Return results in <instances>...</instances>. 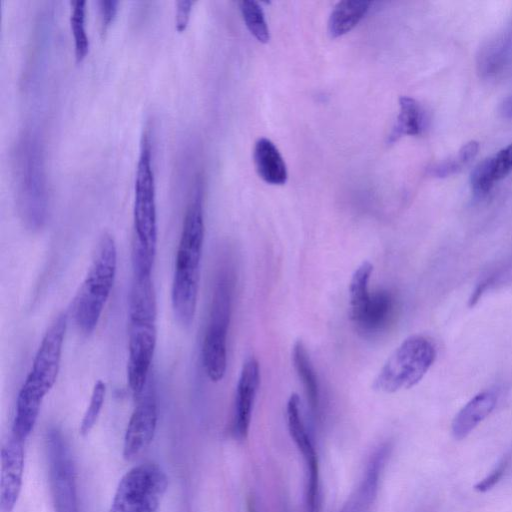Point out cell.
<instances>
[{
    "label": "cell",
    "mask_w": 512,
    "mask_h": 512,
    "mask_svg": "<svg viewBox=\"0 0 512 512\" xmlns=\"http://www.w3.org/2000/svg\"><path fill=\"white\" fill-rule=\"evenodd\" d=\"M197 181L186 207L175 258L171 303L177 321L189 326L196 312L205 225L203 189Z\"/></svg>",
    "instance_id": "6da1fadb"
},
{
    "label": "cell",
    "mask_w": 512,
    "mask_h": 512,
    "mask_svg": "<svg viewBox=\"0 0 512 512\" xmlns=\"http://www.w3.org/2000/svg\"><path fill=\"white\" fill-rule=\"evenodd\" d=\"M128 313L127 381L138 398L151 376L157 342V302L152 277L133 278Z\"/></svg>",
    "instance_id": "7a4b0ae2"
},
{
    "label": "cell",
    "mask_w": 512,
    "mask_h": 512,
    "mask_svg": "<svg viewBox=\"0 0 512 512\" xmlns=\"http://www.w3.org/2000/svg\"><path fill=\"white\" fill-rule=\"evenodd\" d=\"M155 178L149 135L144 132L135 176L133 274L151 275L157 249Z\"/></svg>",
    "instance_id": "3957f363"
},
{
    "label": "cell",
    "mask_w": 512,
    "mask_h": 512,
    "mask_svg": "<svg viewBox=\"0 0 512 512\" xmlns=\"http://www.w3.org/2000/svg\"><path fill=\"white\" fill-rule=\"evenodd\" d=\"M116 269V244L110 234L104 233L72 304L74 322L82 333L90 334L96 328L111 294Z\"/></svg>",
    "instance_id": "277c9868"
},
{
    "label": "cell",
    "mask_w": 512,
    "mask_h": 512,
    "mask_svg": "<svg viewBox=\"0 0 512 512\" xmlns=\"http://www.w3.org/2000/svg\"><path fill=\"white\" fill-rule=\"evenodd\" d=\"M18 210L25 226L40 229L47 217V191L41 145L30 131L23 134L14 151Z\"/></svg>",
    "instance_id": "5b68a950"
},
{
    "label": "cell",
    "mask_w": 512,
    "mask_h": 512,
    "mask_svg": "<svg viewBox=\"0 0 512 512\" xmlns=\"http://www.w3.org/2000/svg\"><path fill=\"white\" fill-rule=\"evenodd\" d=\"M228 267L216 276L207 327L202 342V364L207 377L218 382L227 368V335L232 312L233 278Z\"/></svg>",
    "instance_id": "8992f818"
},
{
    "label": "cell",
    "mask_w": 512,
    "mask_h": 512,
    "mask_svg": "<svg viewBox=\"0 0 512 512\" xmlns=\"http://www.w3.org/2000/svg\"><path fill=\"white\" fill-rule=\"evenodd\" d=\"M436 347L423 335L406 338L388 357L373 382L385 393L409 389L421 381L436 359Z\"/></svg>",
    "instance_id": "52a82bcc"
},
{
    "label": "cell",
    "mask_w": 512,
    "mask_h": 512,
    "mask_svg": "<svg viewBox=\"0 0 512 512\" xmlns=\"http://www.w3.org/2000/svg\"><path fill=\"white\" fill-rule=\"evenodd\" d=\"M167 485L157 464L134 466L120 479L109 512H160Z\"/></svg>",
    "instance_id": "ba28073f"
},
{
    "label": "cell",
    "mask_w": 512,
    "mask_h": 512,
    "mask_svg": "<svg viewBox=\"0 0 512 512\" xmlns=\"http://www.w3.org/2000/svg\"><path fill=\"white\" fill-rule=\"evenodd\" d=\"M66 328L67 316L61 313L45 332L19 396L42 404L58 376Z\"/></svg>",
    "instance_id": "9c48e42d"
},
{
    "label": "cell",
    "mask_w": 512,
    "mask_h": 512,
    "mask_svg": "<svg viewBox=\"0 0 512 512\" xmlns=\"http://www.w3.org/2000/svg\"><path fill=\"white\" fill-rule=\"evenodd\" d=\"M46 452L54 512H79L73 458L63 434L56 428L47 432Z\"/></svg>",
    "instance_id": "30bf717a"
},
{
    "label": "cell",
    "mask_w": 512,
    "mask_h": 512,
    "mask_svg": "<svg viewBox=\"0 0 512 512\" xmlns=\"http://www.w3.org/2000/svg\"><path fill=\"white\" fill-rule=\"evenodd\" d=\"M287 426L293 442L302 455L305 473V506L307 512H317L319 506L320 477L315 445L304 423L300 409V398L291 394L286 405Z\"/></svg>",
    "instance_id": "8fae6325"
},
{
    "label": "cell",
    "mask_w": 512,
    "mask_h": 512,
    "mask_svg": "<svg viewBox=\"0 0 512 512\" xmlns=\"http://www.w3.org/2000/svg\"><path fill=\"white\" fill-rule=\"evenodd\" d=\"M137 404L129 419L123 442V457L131 460L143 451L153 440L158 421V405L155 383H148L136 398Z\"/></svg>",
    "instance_id": "7c38bea8"
},
{
    "label": "cell",
    "mask_w": 512,
    "mask_h": 512,
    "mask_svg": "<svg viewBox=\"0 0 512 512\" xmlns=\"http://www.w3.org/2000/svg\"><path fill=\"white\" fill-rule=\"evenodd\" d=\"M350 317L357 330L365 334L381 331L394 311V298L387 290L371 293L369 288L349 296Z\"/></svg>",
    "instance_id": "4fadbf2b"
},
{
    "label": "cell",
    "mask_w": 512,
    "mask_h": 512,
    "mask_svg": "<svg viewBox=\"0 0 512 512\" xmlns=\"http://www.w3.org/2000/svg\"><path fill=\"white\" fill-rule=\"evenodd\" d=\"M259 384V362L251 356L243 363L234 397L231 429L238 440L248 435Z\"/></svg>",
    "instance_id": "5bb4252c"
},
{
    "label": "cell",
    "mask_w": 512,
    "mask_h": 512,
    "mask_svg": "<svg viewBox=\"0 0 512 512\" xmlns=\"http://www.w3.org/2000/svg\"><path fill=\"white\" fill-rule=\"evenodd\" d=\"M23 443L10 437L1 448V512H12L21 492L24 469Z\"/></svg>",
    "instance_id": "9a60e30c"
},
{
    "label": "cell",
    "mask_w": 512,
    "mask_h": 512,
    "mask_svg": "<svg viewBox=\"0 0 512 512\" xmlns=\"http://www.w3.org/2000/svg\"><path fill=\"white\" fill-rule=\"evenodd\" d=\"M390 453L388 444L380 445L371 455L363 476L339 512H369L374 504L386 460Z\"/></svg>",
    "instance_id": "2e32d148"
},
{
    "label": "cell",
    "mask_w": 512,
    "mask_h": 512,
    "mask_svg": "<svg viewBox=\"0 0 512 512\" xmlns=\"http://www.w3.org/2000/svg\"><path fill=\"white\" fill-rule=\"evenodd\" d=\"M498 396L494 391H483L470 399L452 421V434L461 440L469 435L494 410Z\"/></svg>",
    "instance_id": "e0dca14e"
},
{
    "label": "cell",
    "mask_w": 512,
    "mask_h": 512,
    "mask_svg": "<svg viewBox=\"0 0 512 512\" xmlns=\"http://www.w3.org/2000/svg\"><path fill=\"white\" fill-rule=\"evenodd\" d=\"M255 169L259 177L271 185H283L287 181V167L275 144L267 138L256 141L253 151Z\"/></svg>",
    "instance_id": "ac0fdd59"
},
{
    "label": "cell",
    "mask_w": 512,
    "mask_h": 512,
    "mask_svg": "<svg viewBox=\"0 0 512 512\" xmlns=\"http://www.w3.org/2000/svg\"><path fill=\"white\" fill-rule=\"evenodd\" d=\"M292 361L296 373L303 385L304 393L312 413L319 415L320 390L317 374L304 343L297 340L292 348Z\"/></svg>",
    "instance_id": "d6986e66"
},
{
    "label": "cell",
    "mask_w": 512,
    "mask_h": 512,
    "mask_svg": "<svg viewBox=\"0 0 512 512\" xmlns=\"http://www.w3.org/2000/svg\"><path fill=\"white\" fill-rule=\"evenodd\" d=\"M371 2L345 0L333 9L328 20V33L331 38L340 37L351 31L365 16Z\"/></svg>",
    "instance_id": "ffe728a7"
},
{
    "label": "cell",
    "mask_w": 512,
    "mask_h": 512,
    "mask_svg": "<svg viewBox=\"0 0 512 512\" xmlns=\"http://www.w3.org/2000/svg\"><path fill=\"white\" fill-rule=\"evenodd\" d=\"M399 105L400 112L389 135V143H394L403 135H418L425 127L424 110L415 99L403 96L399 99Z\"/></svg>",
    "instance_id": "44dd1931"
},
{
    "label": "cell",
    "mask_w": 512,
    "mask_h": 512,
    "mask_svg": "<svg viewBox=\"0 0 512 512\" xmlns=\"http://www.w3.org/2000/svg\"><path fill=\"white\" fill-rule=\"evenodd\" d=\"M85 0H71L70 27L74 38L75 57L82 60L89 50V38L85 28Z\"/></svg>",
    "instance_id": "7402d4cb"
},
{
    "label": "cell",
    "mask_w": 512,
    "mask_h": 512,
    "mask_svg": "<svg viewBox=\"0 0 512 512\" xmlns=\"http://www.w3.org/2000/svg\"><path fill=\"white\" fill-rule=\"evenodd\" d=\"M239 8L250 33L259 42L267 43L270 39V33L259 3L253 0H243L239 2Z\"/></svg>",
    "instance_id": "603a6c76"
},
{
    "label": "cell",
    "mask_w": 512,
    "mask_h": 512,
    "mask_svg": "<svg viewBox=\"0 0 512 512\" xmlns=\"http://www.w3.org/2000/svg\"><path fill=\"white\" fill-rule=\"evenodd\" d=\"M106 395V385L102 380H98L92 390L89 405L84 413L80 424V434L87 435L94 427Z\"/></svg>",
    "instance_id": "cb8c5ba5"
},
{
    "label": "cell",
    "mask_w": 512,
    "mask_h": 512,
    "mask_svg": "<svg viewBox=\"0 0 512 512\" xmlns=\"http://www.w3.org/2000/svg\"><path fill=\"white\" fill-rule=\"evenodd\" d=\"M484 164L493 183L505 177L512 170V143L484 159Z\"/></svg>",
    "instance_id": "d4e9b609"
},
{
    "label": "cell",
    "mask_w": 512,
    "mask_h": 512,
    "mask_svg": "<svg viewBox=\"0 0 512 512\" xmlns=\"http://www.w3.org/2000/svg\"><path fill=\"white\" fill-rule=\"evenodd\" d=\"M509 464L508 458H503L498 465L484 479L475 485L478 492H486L494 487L504 475Z\"/></svg>",
    "instance_id": "484cf974"
},
{
    "label": "cell",
    "mask_w": 512,
    "mask_h": 512,
    "mask_svg": "<svg viewBox=\"0 0 512 512\" xmlns=\"http://www.w3.org/2000/svg\"><path fill=\"white\" fill-rule=\"evenodd\" d=\"M463 163L458 157L449 158L429 168L430 174L436 177H447L461 169Z\"/></svg>",
    "instance_id": "4316f807"
},
{
    "label": "cell",
    "mask_w": 512,
    "mask_h": 512,
    "mask_svg": "<svg viewBox=\"0 0 512 512\" xmlns=\"http://www.w3.org/2000/svg\"><path fill=\"white\" fill-rule=\"evenodd\" d=\"M193 3L191 0H178L175 3V27L179 32L187 27Z\"/></svg>",
    "instance_id": "83f0119b"
},
{
    "label": "cell",
    "mask_w": 512,
    "mask_h": 512,
    "mask_svg": "<svg viewBox=\"0 0 512 512\" xmlns=\"http://www.w3.org/2000/svg\"><path fill=\"white\" fill-rule=\"evenodd\" d=\"M98 4L102 29L105 31L117 13L119 2L117 0H100Z\"/></svg>",
    "instance_id": "f1b7e54d"
},
{
    "label": "cell",
    "mask_w": 512,
    "mask_h": 512,
    "mask_svg": "<svg viewBox=\"0 0 512 512\" xmlns=\"http://www.w3.org/2000/svg\"><path fill=\"white\" fill-rule=\"evenodd\" d=\"M479 144L476 141H470L462 146L457 157L463 165L469 163L478 153Z\"/></svg>",
    "instance_id": "f546056e"
},
{
    "label": "cell",
    "mask_w": 512,
    "mask_h": 512,
    "mask_svg": "<svg viewBox=\"0 0 512 512\" xmlns=\"http://www.w3.org/2000/svg\"><path fill=\"white\" fill-rule=\"evenodd\" d=\"M499 112L505 118H512V96L503 100L500 104Z\"/></svg>",
    "instance_id": "4dcf8cb0"
},
{
    "label": "cell",
    "mask_w": 512,
    "mask_h": 512,
    "mask_svg": "<svg viewBox=\"0 0 512 512\" xmlns=\"http://www.w3.org/2000/svg\"><path fill=\"white\" fill-rule=\"evenodd\" d=\"M247 512H257L254 500L252 498L247 500Z\"/></svg>",
    "instance_id": "1f68e13d"
}]
</instances>
